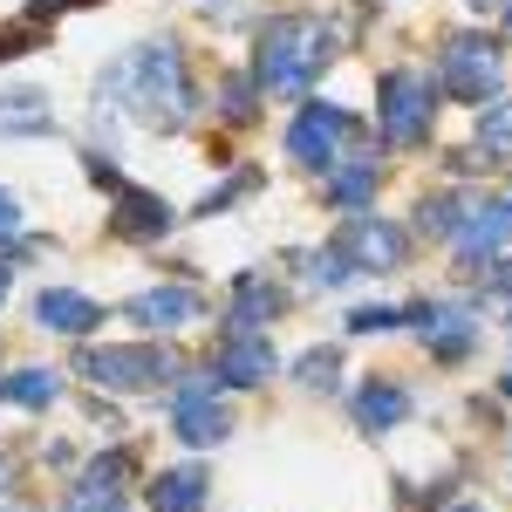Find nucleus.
Listing matches in <instances>:
<instances>
[{
  "label": "nucleus",
  "mask_w": 512,
  "mask_h": 512,
  "mask_svg": "<svg viewBox=\"0 0 512 512\" xmlns=\"http://www.w3.org/2000/svg\"><path fill=\"white\" fill-rule=\"evenodd\" d=\"M499 390H506V396H512V369H506V383H499Z\"/></svg>",
  "instance_id": "nucleus-31"
},
{
  "label": "nucleus",
  "mask_w": 512,
  "mask_h": 512,
  "mask_svg": "<svg viewBox=\"0 0 512 512\" xmlns=\"http://www.w3.org/2000/svg\"><path fill=\"white\" fill-rule=\"evenodd\" d=\"M465 7H472V14H492V7H506V0H465Z\"/></svg>",
  "instance_id": "nucleus-29"
},
{
  "label": "nucleus",
  "mask_w": 512,
  "mask_h": 512,
  "mask_svg": "<svg viewBox=\"0 0 512 512\" xmlns=\"http://www.w3.org/2000/svg\"><path fill=\"white\" fill-rule=\"evenodd\" d=\"M478 144H485L492 158H512V103H492V110L478 117Z\"/></svg>",
  "instance_id": "nucleus-22"
},
{
  "label": "nucleus",
  "mask_w": 512,
  "mask_h": 512,
  "mask_svg": "<svg viewBox=\"0 0 512 512\" xmlns=\"http://www.w3.org/2000/svg\"><path fill=\"white\" fill-rule=\"evenodd\" d=\"M151 506H158V512H198V506H205V472H198V465L158 472V478H151Z\"/></svg>",
  "instance_id": "nucleus-15"
},
{
  "label": "nucleus",
  "mask_w": 512,
  "mask_h": 512,
  "mask_svg": "<svg viewBox=\"0 0 512 512\" xmlns=\"http://www.w3.org/2000/svg\"><path fill=\"white\" fill-rule=\"evenodd\" d=\"M123 89H130V110L144 123H158V130H178V123L192 117V82H185V62H178L171 41L137 48L130 69H123Z\"/></svg>",
  "instance_id": "nucleus-2"
},
{
  "label": "nucleus",
  "mask_w": 512,
  "mask_h": 512,
  "mask_svg": "<svg viewBox=\"0 0 512 512\" xmlns=\"http://www.w3.org/2000/svg\"><path fill=\"white\" fill-rule=\"evenodd\" d=\"M0 130L41 137V130H55V117H48V103H41L35 89H14V96H0Z\"/></svg>",
  "instance_id": "nucleus-18"
},
{
  "label": "nucleus",
  "mask_w": 512,
  "mask_h": 512,
  "mask_svg": "<svg viewBox=\"0 0 512 512\" xmlns=\"http://www.w3.org/2000/svg\"><path fill=\"white\" fill-rule=\"evenodd\" d=\"M437 110V82L417 69H390L383 76V144H424Z\"/></svg>",
  "instance_id": "nucleus-4"
},
{
  "label": "nucleus",
  "mask_w": 512,
  "mask_h": 512,
  "mask_svg": "<svg viewBox=\"0 0 512 512\" xmlns=\"http://www.w3.org/2000/svg\"><path fill=\"white\" fill-rule=\"evenodd\" d=\"M130 315L144 321V328H185V321L205 315V301H198L192 287H151V294L130 301Z\"/></svg>",
  "instance_id": "nucleus-13"
},
{
  "label": "nucleus",
  "mask_w": 512,
  "mask_h": 512,
  "mask_svg": "<svg viewBox=\"0 0 512 512\" xmlns=\"http://www.w3.org/2000/svg\"><path fill=\"white\" fill-rule=\"evenodd\" d=\"M123 458H96L89 465V478H82L76 492L62 499V512H123Z\"/></svg>",
  "instance_id": "nucleus-14"
},
{
  "label": "nucleus",
  "mask_w": 512,
  "mask_h": 512,
  "mask_svg": "<svg viewBox=\"0 0 512 512\" xmlns=\"http://www.w3.org/2000/svg\"><path fill=\"white\" fill-rule=\"evenodd\" d=\"M62 7H89V0H35V14H28V21H48V14H62Z\"/></svg>",
  "instance_id": "nucleus-28"
},
{
  "label": "nucleus",
  "mask_w": 512,
  "mask_h": 512,
  "mask_svg": "<svg viewBox=\"0 0 512 512\" xmlns=\"http://www.w3.org/2000/svg\"><path fill=\"white\" fill-rule=\"evenodd\" d=\"M506 41H512V7H506Z\"/></svg>",
  "instance_id": "nucleus-32"
},
{
  "label": "nucleus",
  "mask_w": 512,
  "mask_h": 512,
  "mask_svg": "<svg viewBox=\"0 0 512 512\" xmlns=\"http://www.w3.org/2000/svg\"><path fill=\"white\" fill-rule=\"evenodd\" d=\"M396 321H410V308H355L349 328L355 335H383V328H396Z\"/></svg>",
  "instance_id": "nucleus-25"
},
{
  "label": "nucleus",
  "mask_w": 512,
  "mask_h": 512,
  "mask_svg": "<svg viewBox=\"0 0 512 512\" xmlns=\"http://www.w3.org/2000/svg\"><path fill=\"white\" fill-rule=\"evenodd\" d=\"M410 321H424L437 355H465L472 349V315L465 308H410Z\"/></svg>",
  "instance_id": "nucleus-16"
},
{
  "label": "nucleus",
  "mask_w": 512,
  "mask_h": 512,
  "mask_svg": "<svg viewBox=\"0 0 512 512\" xmlns=\"http://www.w3.org/2000/svg\"><path fill=\"white\" fill-rule=\"evenodd\" d=\"M506 239H512V192L492 198V205H478L472 226H458V253H465V260H485V253H499Z\"/></svg>",
  "instance_id": "nucleus-11"
},
{
  "label": "nucleus",
  "mask_w": 512,
  "mask_h": 512,
  "mask_svg": "<svg viewBox=\"0 0 512 512\" xmlns=\"http://www.w3.org/2000/svg\"><path fill=\"white\" fill-rule=\"evenodd\" d=\"M492 287H499V294H512V267H506V274H492Z\"/></svg>",
  "instance_id": "nucleus-30"
},
{
  "label": "nucleus",
  "mask_w": 512,
  "mask_h": 512,
  "mask_svg": "<svg viewBox=\"0 0 512 512\" xmlns=\"http://www.w3.org/2000/svg\"><path fill=\"white\" fill-rule=\"evenodd\" d=\"M342 137H349V117H342L335 103H308L301 117L287 123V158L294 164H328Z\"/></svg>",
  "instance_id": "nucleus-8"
},
{
  "label": "nucleus",
  "mask_w": 512,
  "mask_h": 512,
  "mask_svg": "<svg viewBox=\"0 0 512 512\" xmlns=\"http://www.w3.org/2000/svg\"><path fill=\"white\" fill-rule=\"evenodd\" d=\"M35 321L41 328H55V335H89L96 321H103V308L89 301V294H69V287H48L35 301Z\"/></svg>",
  "instance_id": "nucleus-12"
},
{
  "label": "nucleus",
  "mask_w": 512,
  "mask_h": 512,
  "mask_svg": "<svg viewBox=\"0 0 512 512\" xmlns=\"http://www.w3.org/2000/svg\"><path fill=\"white\" fill-rule=\"evenodd\" d=\"M55 390H62V376H55V369H21V376H7V383H0V396H14V403H28V410L55 403Z\"/></svg>",
  "instance_id": "nucleus-21"
},
{
  "label": "nucleus",
  "mask_w": 512,
  "mask_h": 512,
  "mask_svg": "<svg viewBox=\"0 0 512 512\" xmlns=\"http://www.w3.org/2000/svg\"><path fill=\"white\" fill-rule=\"evenodd\" d=\"M355 417H362V431H390V424H403V417H410V396L396 390V383H376V390H362Z\"/></svg>",
  "instance_id": "nucleus-17"
},
{
  "label": "nucleus",
  "mask_w": 512,
  "mask_h": 512,
  "mask_svg": "<svg viewBox=\"0 0 512 512\" xmlns=\"http://www.w3.org/2000/svg\"><path fill=\"white\" fill-rule=\"evenodd\" d=\"M280 355L274 342H260V328H226V342H219V383H233V390H253V383H274Z\"/></svg>",
  "instance_id": "nucleus-7"
},
{
  "label": "nucleus",
  "mask_w": 512,
  "mask_h": 512,
  "mask_svg": "<svg viewBox=\"0 0 512 512\" xmlns=\"http://www.w3.org/2000/svg\"><path fill=\"white\" fill-rule=\"evenodd\" d=\"M335 48H342V35H335L321 14H280V21L260 28L253 82H260L267 96H301V89L335 62Z\"/></svg>",
  "instance_id": "nucleus-1"
},
{
  "label": "nucleus",
  "mask_w": 512,
  "mask_h": 512,
  "mask_svg": "<svg viewBox=\"0 0 512 512\" xmlns=\"http://www.w3.org/2000/svg\"><path fill=\"white\" fill-rule=\"evenodd\" d=\"M287 301H280V287L267 280H239V308H233V328H260V321H274Z\"/></svg>",
  "instance_id": "nucleus-20"
},
{
  "label": "nucleus",
  "mask_w": 512,
  "mask_h": 512,
  "mask_svg": "<svg viewBox=\"0 0 512 512\" xmlns=\"http://www.w3.org/2000/svg\"><path fill=\"white\" fill-rule=\"evenodd\" d=\"M417 226L431 239H458V198H424L417 205Z\"/></svg>",
  "instance_id": "nucleus-23"
},
{
  "label": "nucleus",
  "mask_w": 512,
  "mask_h": 512,
  "mask_svg": "<svg viewBox=\"0 0 512 512\" xmlns=\"http://www.w3.org/2000/svg\"><path fill=\"white\" fill-rule=\"evenodd\" d=\"M376 178H383V164L349 158L335 178H328V198H335V205H369V198H376Z\"/></svg>",
  "instance_id": "nucleus-19"
},
{
  "label": "nucleus",
  "mask_w": 512,
  "mask_h": 512,
  "mask_svg": "<svg viewBox=\"0 0 512 512\" xmlns=\"http://www.w3.org/2000/svg\"><path fill=\"white\" fill-rule=\"evenodd\" d=\"M499 89V48L492 41H451L437 55V96H458V103H492Z\"/></svg>",
  "instance_id": "nucleus-5"
},
{
  "label": "nucleus",
  "mask_w": 512,
  "mask_h": 512,
  "mask_svg": "<svg viewBox=\"0 0 512 512\" xmlns=\"http://www.w3.org/2000/svg\"><path fill=\"white\" fill-rule=\"evenodd\" d=\"M0 301H7V274H0Z\"/></svg>",
  "instance_id": "nucleus-33"
},
{
  "label": "nucleus",
  "mask_w": 512,
  "mask_h": 512,
  "mask_svg": "<svg viewBox=\"0 0 512 512\" xmlns=\"http://www.w3.org/2000/svg\"><path fill=\"white\" fill-rule=\"evenodd\" d=\"M335 253L349 260L355 274H383V267H396V260H403V233H396V226H383V219H349V226H342V239H335Z\"/></svg>",
  "instance_id": "nucleus-9"
},
{
  "label": "nucleus",
  "mask_w": 512,
  "mask_h": 512,
  "mask_svg": "<svg viewBox=\"0 0 512 512\" xmlns=\"http://www.w3.org/2000/svg\"><path fill=\"white\" fill-rule=\"evenodd\" d=\"M41 41V21H21V28H7V35H0V62H14V55H21V48H35Z\"/></svg>",
  "instance_id": "nucleus-26"
},
{
  "label": "nucleus",
  "mask_w": 512,
  "mask_h": 512,
  "mask_svg": "<svg viewBox=\"0 0 512 512\" xmlns=\"http://www.w3.org/2000/svg\"><path fill=\"white\" fill-rule=\"evenodd\" d=\"M110 226H117L123 239H164V226H171V205H164L158 192L123 185V192H117V212H110Z\"/></svg>",
  "instance_id": "nucleus-10"
},
{
  "label": "nucleus",
  "mask_w": 512,
  "mask_h": 512,
  "mask_svg": "<svg viewBox=\"0 0 512 512\" xmlns=\"http://www.w3.org/2000/svg\"><path fill=\"white\" fill-rule=\"evenodd\" d=\"M14 226H21V205H14V198H7V192H0V239H7V233H14Z\"/></svg>",
  "instance_id": "nucleus-27"
},
{
  "label": "nucleus",
  "mask_w": 512,
  "mask_h": 512,
  "mask_svg": "<svg viewBox=\"0 0 512 512\" xmlns=\"http://www.w3.org/2000/svg\"><path fill=\"white\" fill-rule=\"evenodd\" d=\"M171 424H178V437L185 444H219V437L233 431V417H226V403H219V383L212 376H185L178 390H171Z\"/></svg>",
  "instance_id": "nucleus-6"
},
{
  "label": "nucleus",
  "mask_w": 512,
  "mask_h": 512,
  "mask_svg": "<svg viewBox=\"0 0 512 512\" xmlns=\"http://www.w3.org/2000/svg\"><path fill=\"white\" fill-rule=\"evenodd\" d=\"M294 376H301L308 390H328V383L342 376V355H335V349H308L301 362H294Z\"/></svg>",
  "instance_id": "nucleus-24"
},
{
  "label": "nucleus",
  "mask_w": 512,
  "mask_h": 512,
  "mask_svg": "<svg viewBox=\"0 0 512 512\" xmlns=\"http://www.w3.org/2000/svg\"><path fill=\"white\" fill-rule=\"evenodd\" d=\"M205 7H219V0H205Z\"/></svg>",
  "instance_id": "nucleus-34"
},
{
  "label": "nucleus",
  "mask_w": 512,
  "mask_h": 512,
  "mask_svg": "<svg viewBox=\"0 0 512 512\" xmlns=\"http://www.w3.org/2000/svg\"><path fill=\"white\" fill-rule=\"evenodd\" d=\"M76 369L103 390H158L171 376V355L158 342H117V349H82Z\"/></svg>",
  "instance_id": "nucleus-3"
}]
</instances>
